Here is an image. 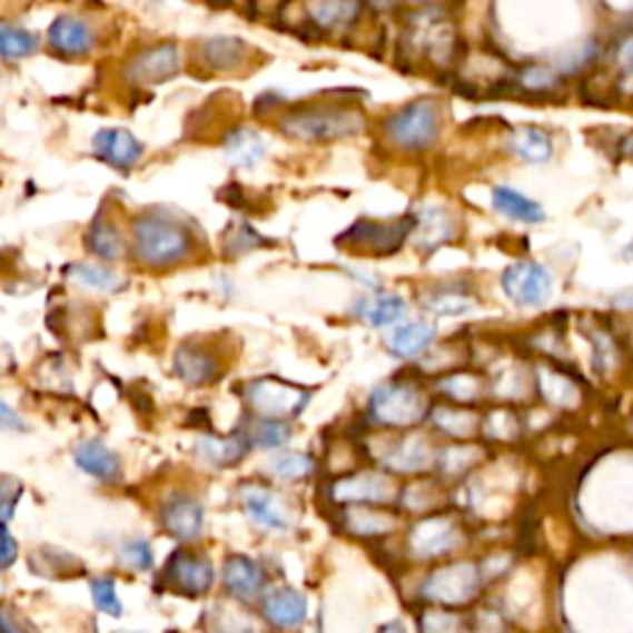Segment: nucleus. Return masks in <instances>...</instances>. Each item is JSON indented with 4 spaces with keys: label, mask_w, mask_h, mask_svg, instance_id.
<instances>
[{
    "label": "nucleus",
    "mask_w": 633,
    "mask_h": 633,
    "mask_svg": "<svg viewBox=\"0 0 633 633\" xmlns=\"http://www.w3.org/2000/svg\"><path fill=\"white\" fill-rule=\"evenodd\" d=\"M436 339V327L431 322H406L396 327L386 339V347L392 354L402 359H414L421 352L428 349V344Z\"/></svg>",
    "instance_id": "obj_20"
},
{
    "label": "nucleus",
    "mask_w": 633,
    "mask_h": 633,
    "mask_svg": "<svg viewBox=\"0 0 633 633\" xmlns=\"http://www.w3.org/2000/svg\"><path fill=\"white\" fill-rule=\"evenodd\" d=\"M164 580L186 596H201L214 586L216 572L206 557H196L194 552H174L164 566Z\"/></svg>",
    "instance_id": "obj_9"
},
{
    "label": "nucleus",
    "mask_w": 633,
    "mask_h": 633,
    "mask_svg": "<svg viewBox=\"0 0 633 633\" xmlns=\"http://www.w3.org/2000/svg\"><path fill=\"white\" fill-rule=\"evenodd\" d=\"M263 616L273 626L293 629L305 624L307 619V596L297 589H275L263 596Z\"/></svg>",
    "instance_id": "obj_14"
},
{
    "label": "nucleus",
    "mask_w": 633,
    "mask_h": 633,
    "mask_svg": "<svg viewBox=\"0 0 633 633\" xmlns=\"http://www.w3.org/2000/svg\"><path fill=\"white\" fill-rule=\"evenodd\" d=\"M226 157L233 166L250 169V166H255L265 157V141L258 131L253 129H233L226 137Z\"/></svg>",
    "instance_id": "obj_27"
},
{
    "label": "nucleus",
    "mask_w": 633,
    "mask_h": 633,
    "mask_svg": "<svg viewBox=\"0 0 633 633\" xmlns=\"http://www.w3.org/2000/svg\"><path fill=\"white\" fill-rule=\"evenodd\" d=\"M248 402L258 416L285 421L287 416L303 414V408L309 402V392H303V388L285 384L280 379H260L250 384Z\"/></svg>",
    "instance_id": "obj_6"
},
{
    "label": "nucleus",
    "mask_w": 633,
    "mask_h": 633,
    "mask_svg": "<svg viewBox=\"0 0 633 633\" xmlns=\"http://www.w3.org/2000/svg\"><path fill=\"white\" fill-rule=\"evenodd\" d=\"M624 258H626V260H633V240L624 248Z\"/></svg>",
    "instance_id": "obj_46"
},
{
    "label": "nucleus",
    "mask_w": 633,
    "mask_h": 633,
    "mask_svg": "<svg viewBox=\"0 0 633 633\" xmlns=\"http://www.w3.org/2000/svg\"><path fill=\"white\" fill-rule=\"evenodd\" d=\"M179 75V50L176 46L151 48L129 62L127 77L137 85H159Z\"/></svg>",
    "instance_id": "obj_12"
},
{
    "label": "nucleus",
    "mask_w": 633,
    "mask_h": 633,
    "mask_svg": "<svg viewBox=\"0 0 633 633\" xmlns=\"http://www.w3.org/2000/svg\"><path fill=\"white\" fill-rule=\"evenodd\" d=\"M493 206L507 218L522 220V224H542L544 210L537 201H532L525 194L515 191V188L497 186L493 191Z\"/></svg>",
    "instance_id": "obj_26"
},
{
    "label": "nucleus",
    "mask_w": 633,
    "mask_h": 633,
    "mask_svg": "<svg viewBox=\"0 0 633 633\" xmlns=\"http://www.w3.org/2000/svg\"><path fill=\"white\" fill-rule=\"evenodd\" d=\"M0 421H3V428H16V431H26L28 426L20 421L16 414H13V408H10L8 404L0 406Z\"/></svg>",
    "instance_id": "obj_43"
},
{
    "label": "nucleus",
    "mask_w": 633,
    "mask_h": 633,
    "mask_svg": "<svg viewBox=\"0 0 633 633\" xmlns=\"http://www.w3.org/2000/svg\"><path fill=\"white\" fill-rule=\"evenodd\" d=\"M50 46L52 50H58L62 55H85L90 52L95 46V32L92 28L85 23L80 18L72 16H60L50 26Z\"/></svg>",
    "instance_id": "obj_17"
},
{
    "label": "nucleus",
    "mask_w": 633,
    "mask_h": 633,
    "mask_svg": "<svg viewBox=\"0 0 633 633\" xmlns=\"http://www.w3.org/2000/svg\"><path fill=\"white\" fill-rule=\"evenodd\" d=\"M614 60L619 65V72L624 80H631L633 77V32L621 40V46L614 52Z\"/></svg>",
    "instance_id": "obj_41"
},
{
    "label": "nucleus",
    "mask_w": 633,
    "mask_h": 633,
    "mask_svg": "<svg viewBox=\"0 0 633 633\" xmlns=\"http://www.w3.org/2000/svg\"><path fill=\"white\" fill-rule=\"evenodd\" d=\"M416 228L414 218H402L394 224H374V220H357L347 233L339 236V246H349L354 250H364L372 255H394L402 250L411 230Z\"/></svg>",
    "instance_id": "obj_4"
},
{
    "label": "nucleus",
    "mask_w": 633,
    "mask_h": 633,
    "mask_svg": "<svg viewBox=\"0 0 633 633\" xmlns=\"http://www.w3.org/2000/svg\"><path fill=\"white\" fill-rule=\"evenodd\" d=\"M92 149L97 159L115 166L119 171H129L141 159L144 144L127 129H102L95 135Z\"/></svg>",
    "instance_id": "obj_11"
},
{
    "label": "nucleus",
    "mask_w": 633,
    "mask_h": 633,
    "mask_svg": "<svg viewBox=\"0 0 633 633\" xmlns=\"http://www.w3.org/2000/svg\"><path fill=\"white\" fill-rule=\"evenodd\" d=\"M253 441L248 433H236V436H204L198 441V453L204 455L208 463L218 465V468H228L246 458Z\"/></svg>",
    "instance_id": "obj_19"
},
{
    "label": "nucleus",
    "mask_w": 633,
    "mask_h": 633,
    "mask_svg": "<svg viewBox=\"0 0 633 633\" xmlns=\"http://www.w3.org/2000/svg\"><path fill=\"white\" fill-rule=\"evenodd\" d=\"M131 233H135L137 260L154 270L179 265L194 253V233L181 220L169 216H139L131 226Z\"/></svg>",
    "instance_id": "obj_1"
},
{
    "label": "nucleus",
    "mask_w": 633,
    "mask_h": 633,
    "mask_svg": "<svg viewBox=\"0 0 633 633\" xmlns=\"http://www.w3.org/2000/svg\"><path fill=\"white\" fill-rule=\"evenodd\" d=\"M174 372L188 386H206L218 379V362L196 344H184L174 354Z\"/></svg>",
    "instance_id": "obj_15"
},
{
    "label": "nucleus",
    "mask_w": 633,
    "mask_h": 633,
    "mask_svg": "<svg viewBox=\"0 0 633 633\" xmlns=\"http://www.w3.org/2000/svg\"><path fill=\"white\" fill-rule=\"evenodd\" d=\"M75 463L77 468L99 477V481H115L121 471L119 455L115 451H109L102 441L80 443L75 451Z\"/></svg>",
    "instance_id": "obj_21"
},
{
    "label": "nucleus",
    "mask_w": 633,
    "mask_h": 633,
    "mask_svg": "<svg viewBox=\"0 0 633 633\" xmlns=\"http://www.w3.org/2000/svg\"><path fill=\"white\" fill-rule=\"evenodd\" d=\"M268 246H273V243L265 240L258 230L250 228L246 224V220H240V224H233L226 230V236H224L226 255H243V253H248V250L268 248Z\"/></svg>",
    "instance_id": "obj_32"
},
{
    "label": "nucleus",
    "mask_w": 633,
    "mask_h": 633,
    "mask_svg": "<svg viewBox=\"0 0 633 633\" xmlns=\"http://www.w3.org/2000/svg\"><path fill=\"white\" fill-rule=\"evenodd\" d=\"M119 560H121V564L129 566V570H135V572L149 570V566L154 564L151 544L147 540H139V537L127 540L119 550Z\"/></svg>",
    "instance_id": "obj_37"
},
{
    "label": "nucleus",
    "mask_w": 633,
    "mask_h": 633,
    "mask_svg": "<svg viewBox=\"0 0 633 633\" xmlns=\"http://www.w3.org/2000/svg\"><path fill=\"white\" fill-rule=\"evenodd\" d=\"M621 154H624L626 159H633V135H629L624 144H621Z\"/></svg>",
    "instance_id": "obj_45"
},
{
    "label": "nucleus",
    "mask_w": 633,
    "mask_h": 633,
    "mask_svg": "<svg viewBox=\"0 0 633 633\" xmlns=\"http://www.w3.org/2000/svg\"><path fill=\"white\" fill-rule=\"evenodd\" d=\"M386 463L392 465L394 471H402V473L424 471L426 465H428V448H426V443H424V441H416V438L404 441L402 446L396 448L394 458H388Z\"/></svg>",
    "instance_id": "obj_33"
},
{
    "label": "nucleus",
    "mask_w": 633,
    "mask_h": 633,
    "mask_svg": "<svg viewBox=\"0 0 633 633\" xmlns=\"http://www.w3.org/2000/svg\"><path fill=\"white\" fill-rule=\"evenodd\" d=\"M16 557H18V544H16L13 535H10L8 522H6V527H3V557H0V566L8 570V566L16 562Z\"/></svg>",
    "instance_id": "obj_42"
},
{
    "label": "nucleus",
    "mask_w": 633,
    "mask_h": 633,
    "mask_svg": "<svg viewBox=\"0 0 633 633\" xmlns=\"http://www.w3.org/2000/svg\"><path fill=\"white\" fill-rule=\"evenodd\" d=\"M224 586L230 596L238 599V602L253 604L263 596L265 574L250 557L233 554V557H228L224 564Z\"/></svg>",
    "instance_id": "obj_13"
},
{
    "label": "nucleus",
    "mask_w": 633,
    "mask_h": 633,
    "mask_svg": "<svg viewBox=\"0 0 633 633\" xmlns=\"http://www.w3.org/2000/svg\"><path fill=\"white\" fill-rule=\"evenodd\" d=\"M68 275L72 277L75 283H80L85 287H90V290H99V293H112L117 287H121L119 275L107 270V268H99V265H90V263H75L68 268Z\"/></svg>",
    "instance_id": "obj_30"
},
{
    "label": "nucleus",
    "mask_w": 633,
    "mask_h": 633,
    "mask_svg": "<svg viewBox=\"0 0 633 633\" xmlns=\"http://www.w3.org/2000/svg\"><path fill=\"white\" fill-rule=\"evenodd\" d=\"M270 471L283 481H299L315 471V461L305 453H283L270 461Z\"/></svg>",
    "instance_id": "obj_34"
},
{
    "label": "nucleus",
    "mask_w": 633,
    "mask_h": 633,
    "mask_svg": "<svg viewBox=\"0 0 633 633\" xmlns=\"http://www.w3.org/2000/svg\"><path fill=\"white\" fill-rule=\"evenodd\" d=\"M520 82L527 87V90H550V87L557 85V75L547 68H527L522 70Z\"/></svg>",
    "instance_id": "obj_40"
},
{
    "label": "nucleus",
    "mask_w": 633,
    "mask_h": 633,
    "mask_svg": "<svg viewBox=\"0 0 633 633\" xmlns=\"http://www.w3.org/2000/svg\"><path fill=\"white\" fill-rule=\"evenodd\" d=\"M372 416L386 426H411L426 416V404L414 386L384 384L372 396Z\"/></svg>",
    "instance_id": "obj_5"
},
{
    "label": "nucleus",
    "mask_w": 633,
    "mask_h": 633,
    "mask_svg": "<svg viewBox=\"0 0 633 633\" xmlns=\"http://www.w3.org/2000/svg\"><path fill=\"white\" fill-rule=\"evenodd\" d=\"M481 589V572L475 564L461 562L433 572L424 584V596L441 604H465Z\"/></svg>",
    "instance_id": "obj_8"
},
{
    "label": "nucleus",
    "mask_w": 633,
    "mask_h": 633,
    "mask_svg": "<svg viewBox=\"0 0 633 633\" xmlns=\"http://www.w3.org/2000/svg\"><path fill=\"white\" fill-rule=\"evenodd\" d=\"M473 303L468 297H463L458 293H438L426 299V309L438 317H455L468 313Z\"/></svg>",
    "instance_id": "obj_38"
},
{
    "label": "nucleus",
    "mask_w": 633,
    "mask_h": 633,
    "mask_svg": "<svg viewBox=\"0 0 633 633\" xmlns=\"http://www.w3.org/2000/svg\"><path fill=\"white\" fill-rule=\"evenodd\" d=\"M366 127L362 112L354 109H337V107H317L303 109V112L287 115L280 121V129L287 137L303 141H335L359 135Z\"/></svg>",
    "instance_id": "obj_2"
},
{
    "label": "nucleus",
    "mask_w": 633,
    "mask_h": 633,
    "mask_svg": "<svg viewBox=\"0 0 633 633\" xmlns=\"http://www.w3.org/2000/svg\"><path fill=\"white\" fill-rule=\"evenodd\" d=\"M411 547L418 557H441L455 547V530L443 517H424L411 532Z\"/></svg>",
    "instance_id": "obj_16"
},
{
    "label": "nucleus",
    "mask_w": 633,
    "mask_h": 633,
    "mask_svg": "<svg viewBox=\"0 0 633 633\" xmlns=\"http://www.w3.org/2000/svg\"><path fill=\"white\" fill-rule=\"evenodd\" d=\"M243 505H246L248 515L255 525H260L265 530H273V532H285L287 527H290L287 513L270 493L248 491L246 495H243Z\"/></svg>",
    "instance_id": "obj_25"
},
{
    "label": "nucleus",
    "mask_w": 633,
    "mask_h": 633,
    "mask_svg": "<svg viewBox=\"0 0 633 633\" xmlns=\"http://www.w3.org/2000/svg\"><path fill=\"white\" fill-rule=\"evenodd\" d=\"M453 236V216L446 208L431 206L426 210H421L416 216V246L418 250L431 253L441 248L443 243H448Z\"/></svg>",
    "instance_id": "obj_18"
},
{
    "label": "nucleus",
    "mask_w": 633,
    "mask_h": 633,
    "mask_svg": "<svg viewBox=\"0 0 633 633\" xmlns=\"http://www.w3.org/2000/svg\"><path fill=\"white\" fill-rule=\"evenodd\" d=\"M614 307H621V309H633V290H626V293H621L614 297Z\"/></svg>",
    "instance_id": "obj_44"
},
{
    "label": "nucleus",
    "mask_w": 633,
    "mask_h": 633,
    "mask_svg": "<svg viewBox=\"0 0 633 633\" xmlns=\"http://www.w3.org/2000/svg\"><path fill=\"white\" fill-rule=\"evenodd\" d=\"M408 305L398 295H372L357 305V315L372 327L396 325L406 317Z\"/></svg>",
    "instance_id": "obj_24"
},
{
    "label": "nucleus",
    "mask_w": 633,
    "mask_h": 633,
    "mask_svg": "<svg viewBox=\"0 0 633 633\" xmlns=\"http://www.w3.org/2000/svg\"><path fill=\"white\" fill-rule=\"evenodd\" d=\"M201 58L210 70L230 72V70H238L240 65L246 62L248 46L238 38H226V36L210 38L204 42Z\"/></svg>",
    "instance_id": "obj_23"
},
{
    "label": "nucleus",
    "mask_w": 633,
    "mask_h": 633,
    "mask_svg": "<svg viewBox=\"0 0 633 633\" xmlns=\"http://www.w3.org/2000/svg\"><path fill=\"white\" fill-rule=\"evenodd\" d=\"M92 596H95L97 609L105 611V614L109 616H121V611H125V606H121L119 596H117V584L112 576H102V580H97L92 584Z\"/></svg>",
    "instance_id": "obj_39"
},
{
    "label": "nucleus",
    "mask_w": 633,
    "mask_h": 633,
    "mask_svg": "<svg viewBox=\"0 0 633 633\" xmlns=\"http://www.w3.org/2000/svg\"><path fill=\"white\" fill-rule=\"evenodd\" d=\"M87 250L102 260H121L125 258V238L115 224H109L105 218H97L92 228L87 230Z\"/></svg>",
    "instance_id": "obj_28"
},
{
    "label": "nucleus",
    "mask_w": 633,
    "mask_h": 633,
    "mask_svg": "<svg viewBox=\"0 0 633 633\" xmlns=\"http://www.w3.org/2000/svg\"><path fill=\"white\" fill-rule=\"evenodd\" d=\"M441 112L433 99H416L386 119L384 135L398 149L421 151L438 139Z\"/></svg>",
    "instance_id": "obj_3"
},
{
    "label": "nucleus",
    "mask_w": 633,
    "mask_h": 633,
    "mask_svg": "<svg viewBox=\"0 0 633 633\" xmlns=\"http://www.w3.org/2000/svg\"><path fill=\"white\" fill-rule=\"evenodd\" d=\"M513 149L517 157L530 164H544L552 159V139L547 131L537 127H520L513 135Z\"/></svg>",
    "instance_id": "obj_29"
},
{
    "label": "nucleus",
    "mask_w": 633,
    "mask_h": 633,
    "mask_svg": "<svg viewBox=\"0 0 633 633\" xmlns=\"http://www.w3.org/2000/svg\"><path fill=\"white\" fill-rule=\"evenodd\" d=\"M159 522L179 542L198 540L204 532V505L196 497L174 495L161 505Z\"/></svg>",
    "instance_id": "obj_10"
},
{
    "label": "nucleus",
    "mask_w": 633,
    "mask_h": 633,
    "mask_svg": "<svg viewBox=\"0 0 633 633\" xmlns=\"http://www.w3.org/2000/svg\"><path fill=\"white\" fill-rule=\"evenodd\" d=\"M36 48H38V42L30 36V32L18 30L13 26H3V30H0V50H3L6 60L28 58V55L36 52Z\"/></svg>",
    "instance_id": "obj_35"
},
{
    "label": "nucleus",
    "mask_w": 633,
    "mask_h": 633,
    "mask_svg": "<svg viewBox=\"0 0 633 633\" xmlns=\"http://www.w3.org/2000/svg\"><path fill=\"white\" fill-rule=\"evenodd\" d=\"M253 428L248 431V438L255 443V446L260 448H277V446H285L287 441H290V428L283 418H263V416H255V421L250 424Z\"/></svg>",
    "instance_id": "obj_31"
},
{
    "label": "nucleus",
    "mask_w": 633,
    "mask_h": 633,
    "mask_svg": "<svg viewBox=\"0 0 633 633\" xmlns=\"http://www.w3.org/2000/svg\"><path fill=\"white\" fill-rule=\"evenodd\" d=\"M357 10V0H313V13L322 26L347 23Z\"/></svg>",
    "instance_id": "obj_36"
},
{
    "label": "nucleus",
    "mask_w": 633,
    "mask_h": 633,
    "mask_svg": "<svg viewBox=\"0 0 633 633\" xmlns=\"http://www.w3.org/2000/svg\"><path fill=\"white\" fill-rule=\"evenodd\" d=\"M503 290L520 307H540L550 299L554 280L540 263L520 260L503 273Z\"/></svg>",
    "instance_id": "obj_7"
},
{
    "label": "nucleus",
    "mask_w": 633,
    "mask_h": 633,
    "mask_svg": "<svg viewBox=\"0 0 633 633\" xmlns=\"http://www.w3.org/2000/svg\"><path fill=\"white\" fill-rule=\"evenodd\" d=\"M335 495L344 500H362V503H386L392 497V483L384 475L362 473L339 481L335 485Z\"/></svg>",
    "instance_id": "obj_22"
}]
</instances>
